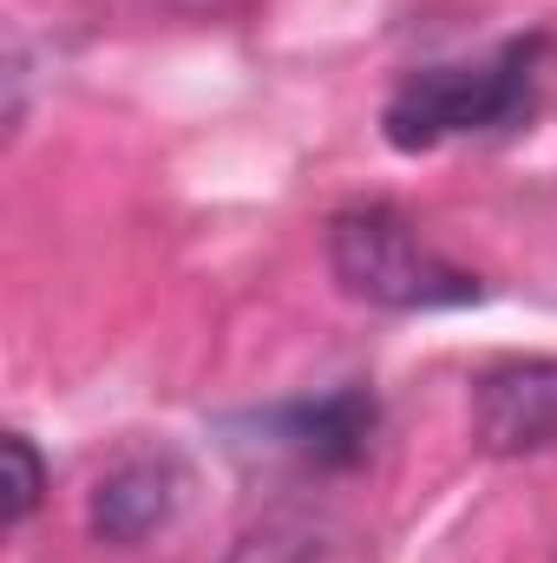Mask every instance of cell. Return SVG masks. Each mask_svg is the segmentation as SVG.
Here are the masks:
<instances>
[{
    "label": "cell",
    "instance_id": "7a4b0ae2",
    "mask_svg": "<svg viewBox=\"0 0 557 563\" xmlns=\"http://www.w3.org/2000/svg\"><path fill=\"white\" fill-rule=\"evenodd\" d=\"M328 269L335 282L368 301V308H394V314H426V308H466L485 288L472 269H459L452 256H439L414 223L387 203H348L328 217Z\"/></svg>",
    "mask_w": 557,
    "mask_h": 563
},
{
    "label": "cell",
    "instance_id": "277c9868",
    "mask_svg": "<svg viewBox=\"0 0 557 563\" xmlns=\"http://www.w3.org/2000/svg\"><path fill=\"white\" fill-rule=\"evenodd\" d=\"M472 439L485 452L557 445V361H505L472 387Z\"/></svg>",
    "mask_w": 557,
    "mask_h": 563
},
{
    "label": "cell",
    "instance_id": "3957f363",
    "mask_svg": "<svg viewBox=\"0 0 557 563\" xmlns=\"http://www.w3.org/2000/svg\"><path fill=\"white\" fill-rule=\"evenodd\" d=\"M184 492H190V472L177 452H125L99 485H92V505H86V525L99 544H144L151 531H164L177 511H184Z\"/></svg>",
    "mask_w": 557,
    "mask_h": 563
},
{
    "label": "cell",
    "instance_id": "6da1fadb",
    "mask_svg": "<svg viewBox=\"0 0 557 563\" xmlns=\"http://www.w3.org/2000/svg\"><path fill=\"white\" fill-rule=\"evenodd\" d=\"M545 59H551V40L545 33H518V40H505L485 59L419 66L381 106V132H387L394 151H439L446 139L505 132V125H518L532 112Z\"/></svg>",
    "mask_w": 557,
    "mask_h": 563
},
{
    "label": "cell",
    "instance_id": "8992f818",
    "mask_svg": "<svg viewBox=\"0 0 557 563\" xmlns=\"http://www.w3.org/2000/svg\"><path fill=\"white\" fill-rule=\"evenodd\" d=\"M0 459H7V498H0V518H7V531H20V525L40 511V498H46V465H40V452H33L26 432H7V439H0Z\"/></svg>",
    "mask_w": 557,
    "mask_h": 563
},
{
    "label": "cell",
    "instance_id": "5b68a950",
    "mask_svg": "<svg viewBox=\"0 0 557 563\" xmlns=\"http://www.w3.org/2000/svg\"><path fill=\"white\" fill-rule=\"evenodd\" d=\"M374 426H381V407L368 387H341V394H321V400H295V407H276L263 432L270 445L288 452L295 465L308 472H348L368 459L374 445Z\"/></svg>",
    "mask_w": 557,
    "mask_h": 563
}]
</instances>
